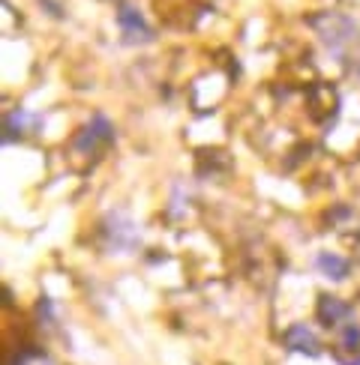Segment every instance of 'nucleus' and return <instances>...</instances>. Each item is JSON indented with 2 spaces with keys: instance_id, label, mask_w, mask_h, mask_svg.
<instances>
[{
  "instance_id": "1",
  "label": "nucleus",
  "mask_w": 360,
  "mask_h": 365,
  "mask_svg": "<svg viewBox=\"0 0 360 365\" xmlns=\"http://www.w3.org/2000/svg\"><path fill=\"white\" fill-rule=\"evenodd\" d=\"M117 24L120 30H124V36L126 42H150L154 39V34H150V27L144 21V15L135 9V6H124L117 12Z\"/></svg>"
},
{
  "instance_id": "2",
  "label": "nucleus",
  "mask_w": 360,
  "mask_h": 365,
  "mask_svg": "<svg viewBox=\"0 0 360 365\" xmlns=\"http://www.w3.org/2000/svg\"><path fill=\"white\" fill-rule=\"evenodd\" d=\"M285 344L291 347V351H300V354H306V356H315L319 354V341H315V336H312V329L309 327H304V324H294L289 332H285Z\"/></svg>"
},
{
  "instance_id": "3",
  "label": "nucleus",
  "mask_w": 360,
  "mask_h": 365,
  "mask_svg": "<svg viewBox=\"0 0 360 365\" xmlns=\"http://www.w3.org/2000/svg\"><path fill=\"white\" fill-rule=\"evenodd\" d=\"M319 314H321V324H324V327H336L339 321H345V317L351 314V309L345 306L342 299L324 294V297L319 299Z\"/></svg>"
},
{
  "instance_id": "4",
  "label": "nucleus",
  "mask_w": 360,
  "mask_h": 365,
  "mask_svg": "<svg viewBox=\"0 0 360 365\" xmlns=\"http://www.w3.org/2000/svg\"><path fill=\"white\" fill-rule=\"evenodd\" d=\"M315 267H319L330 282H342V279H345V272H349V264H345L342 257L334 255V252H321L319 257H315Z\"/></svg>"
},
{
  "instance_id": "5",
  "label": "nucleus",
  "mask_w": 360,
  "mask_h": 365,
  "mask_svg": "<svg viewBox=\"0 0 360 365\" xmlns=\"http://www.w3.org/2000/svg\"><path fill=\"white\" fill-rule=\"evenodd\" d=\"M96 141H111V123L102 114H96L94 120H90V126L84 129V135L79 138V147L87 150L90 144H96Z\"/></svg>"
},
{
  "instance_id": "6",
  "label": "nucleus",
  "mask_w": 360,
  "mask_h": 365,
  "mask_svg": "<svg viewBox=\"0 0 360 365\" xmlns=\"http://www.w3.org/2000/svg\"><path fill=\"white\" fill-rule=\"evenodd\" d=\"M342 344H345V347H357V344H360V327H357V324H345V329H342Z\"/></svg>"
}]
</instances>
